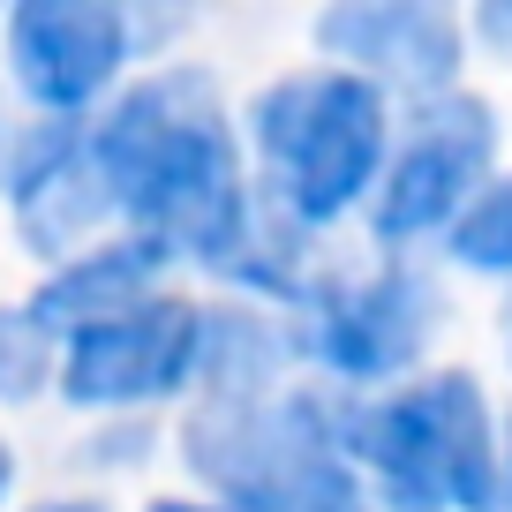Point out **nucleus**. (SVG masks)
<instances>
[{
	"label": "nucleus",
	"instance_id": "1",
	"mask_svg": "<svg viewBox=\"0 0 512 512\" xmlns=\"http://www.w3.org/2000/svg\"><path fill=\"white\" fill-rule=\"evenodd\" d=\"M91 166L106 181V204L136 219L166 256H204V264H241L249 249V189H241V151L211 76L174 68V76L136 83L113 98V113L83 136Z\"/></svg>",
	"mask_w": 512,
	"mask_h": 512
},
{
	"label": "nucleus",
	"instance_id": "2",
	"mask_svg": "<svg viewBox=\"0 0 512 512\" xmlns=\"http://www.w3.org/2000/svg\"><path fill=\"white\" fill-rule=\"evenodd\" d=\"M189 460L226 512H369L339 430L309 400L219 392L189 422Z\"/></svg>",
	"mask_w": 512,
	"mask_h": 512
},
{
	"label": "nucleus",
	"instance_id": "3",
	"mask_svg": "<svg viewBox=\"0 0 512 512\" xmlns=\"http://www.w3.org/2000/svg\"><path fill=\"white\" fill-rule=\"evenodd\" d=\"M347 460L377 475V490L400 512H490L497 505V445H490V407L475 377L415 384L400 400H369L339 422Z\"/></svg>",
	"mask_w": 512,
	"mask_h": 512
},
{
	"label": "nucleus",
	"instance_id": "4",
	"mask_svg": "<svg viewBox=\"0 0 512 512\" xmlns=\"http://www.w3.org/2000/svg\"><path fill=\"white\" fill-rule=\"evenodd\" d=\"M256 151L272 166L294 219H339L384 159L377 83L347 68H309L256 98Z\"/></svg>",
	"mask_w": 512,
	"mask_h": 512
},
{
	"label": "nucleus",
	"instance_id": "5",
	"mask_svg": "<svg viewBox=\"0 0 512 512\" xmlns=\"http://www.w3.org/2000/svg\"><path fill=\"white\" fill-rule=\"evenodd\" d=\"M68 347V400L76 407H136L166 400L189 384V369L204 362V309L174 302V294H136L128 309L76 324Z\"/></svg>",
	"mask_w": 512,
	"mask_h": 512
},
{
	"label": "nucleus",
	"instance_id": "6",
	"mask_svg": "<svg viewBox=\"0 0 512 512\" xmlns=\"http://www.w3.org/2000/svg\"><path fill=\"white\" fill-rule=\"evenodd\" d=\"M144 0H8V68L46 113H83L121 76Z\"/></svg>",
	"mask_w": 512,
	"mask_h": 512
},
{
	"label": "nucleus",
	"instance_id": "7",
	"mask_svg": "<svg viewBox=\"0 0 512 512\" xmlns=\"http://www.w3.org/2000/svg\"><path fill=\"white\" fill-rule=\"evenodd\" d=\"M497 151V113L467 91H422L415 128H407L400 159H392V181L377 196V234L384 241H407V234H430L445 226L452 211L467 204V189L482 181Z\"/></svg>",
	"mask_w": 512,
	"mask_h": 512
},
{
	"label": "nucleus",
	"instance_id": "8",
	"mask_svg": "<svg viewBox=\"0 0 512 512\" xmlns=\"http://www.w3.org/2000/svg\"><path fill=\"white\" fill-rule=\"evenodd\" d=\"M324 53L392 91H445L460 68V0H324Z\"/></svg>",
	"mask_w": 512,
	"mask_h": 512
},
{
	"label": "nucleus",
	"instance_id": "9",
	"mask_svg": "<svg viewBox=\"0 0 512 512\" xmlns=\"http://www.w3.org/2000/svg\"><path fill=\"white\" fill-rule=\"evenodd\" d=\"M422 324H430V294L407 272H384L362 287H324L302 347H317L339 377H392L400 362H415Z\"/></svg>",
	"mask_w": 512,
	"mask_h": 512
},
{
	"label": "nucleus",
	"instance_id": "10",
	"mask_svg": "<svg viewBox=\"0 0 512 512\" xmlns=\"http://www.w3.org/2000/svg\"><path fill=\"white\" fill-rule=\"evenodd\" d=\"M159 264H166V249H159L151 234L113 241V249H98V256H83V264H68V272L31 302V317L46 324L53 339H61V332H76V324L106 317V309H128L136 294H151Z\"/></svg>",
	"mask_w": 512,
	"mask_h": 512
},
{
	"label": "nucleus",
	"instance_id": "11",
	"mask_svg": "<svg viewBox=\"0 0 512 512\" xmlns=\"http://www.w3.org/2000/svg\"><path fill=\"white\" fill-rule=\"evenodd\" d=\"M452 249L475 272H512V181H497L490 196L467 204V219H452Z\"/></svg>",
	"mask_w": 512,
	"mask_h": 512
},
{
	"label": "nucleus",
	"instance_id": "12",
	"mask_svg": "<svg viewBox=\"0 0 512 512\" xmlns=\"http://www.w3.org/2000/svg\"><path fill=\"white\" fill-rule=\"evenodd\" d=\"M53 369V332L31 309H0V400H31Z\"/></svg>",
	"mask_w": 512,
	"mask_h": 512
},
{
	"label": "nucleus",
	"instance_id": "13",
	"mask_svg": "<svg viewBox=\"0 0 512 512\" xmlns=\"http://www.w3.org/2000/svg\"><path fill=\"white\" fill-rule=\"evenodd\" d=\"M475 31L512 61V0H482V8H475Z\"/></svg>",
	"mask_w": 512,
	"mask_h": 512
},
{
	"label": "nucleus",
	"instance_id": "14",
	"mask_svg": "<svg viewBox=\"0 0 512 512\" xmlns=\"http://www.w3.org/2000/svg\"><path fill=\"white\" fill-rule=\"evenodd\" d=\"M8 475H16V467H8V445H0V497H8Z\"/></svg>",
	"mask_w": 512,
	"mask_h": 512
},
{
	"label": "nucleus",
	"instance_id": "15",
	"mask_svg": "<svg viewBox=\"0 0 512 512\" xmlns=\"http://www.w3.org/2000/svg\"><path fill=\"white\" fill-rule=\"evenodd\" d=\"M46 512H98V505H46Z\"/></svg>",
	"mask_w": 512,
	"mask_h": 512
},
{
	"label": "nucleus",
	"instance_id": "16",
	"mask_svg": "<svg viewBox=\"0 0 512 512\" xmlns=\"http://www.w3.org/2000/svg\"><path fill=\"white\" fill-rule=\"evenodd\" d=\"M151 512H196V505H151Z\"/></svg>",
	"mask_w": 512,
	"mask_h": 512
}]
</instances>
